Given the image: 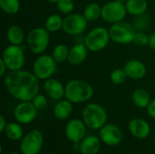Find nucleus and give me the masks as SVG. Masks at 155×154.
I'll list each match as a JSON object with an SVG mask.
<instances>
[{
	"mask_svg": "<svg viewBox=\"0 0 155 154\" xmlns=\"http://www.w3.org/2000/svg\"><path fill=\"white\" fill-rule=\"evenodd\" d=\"M4 84L6 91L21 102H30L39 92V79L33 73L22 69L6 74Z\"/></svg>",
	"mask_w": 155,
	"mask_h": 154,
	"instance_id": "nucleus-1",
	"label": "nucleus"
},
{
	"mask_svg": "<svg viewBox=\"0 0 155 154\" xmlns=\"http://www.w3.org/2000/svg\"><path fill=\"white\" fill-rule=\"evenodd\" d=\"M94 89L90 84L84 80L74 79L65 85V98L73 103H84L92 98Z\"/></svg>",
	"mask_w": 155,
	"mask_h": 154,
	"instance_id": "nucleus-2",
	"label": "nucleus"
},
{
	"mask_svg": "<svg viewBox=\"0 0 155 154\" xmlns=\"http://www.w3.org/2000/svg\"><path fill=\"white\" fill-rule=\"evenodd\" d=\"M83 119L87 127L97 130L105 124L107 114L105 110L100 104L89 103L84 109Z\"/></svg>",
	"mask_w": 155,
	"mask_h": 154,
	"instance_id": "nucleus-3",
	"label": "nucleus"
},
{
	"mask_svg": "<svg viewBox=\"0 0 155 154\" xmlns=\"http://www.w3.org/2000/svg\"><path fill=\"white\" fill-rule=\"evenodd\" d=\"M49 31L44 27H35L30 30L27 34V45L29 50L35 54H43L50 42Z\"/></svg>",
	"mask_w": 155,
	"mask_h": 154,
	"instance_id": "nucleus-4",
	"label": "nucleus"
},
{
	"mask_svg": "<svg viewBox=\"0 0 155 154\" xmlns=\"http://www.w3.org/2000/svg\"><path fill=\"white\" fill-rule=\"evenodd\" d=\"M135 33L136 30L134 25L124 21L112 24L109 28L111 40L120 44H127L133 43Z\"/></svg>",
	"mask_w": 155,
	"mask_h": 154,
	"instance_id": "nucleus-5",
	"label": "nucleus"
},
{
	"mask_svg": "<svg viewBox=\"0 0 155 154\" xmlns=\"http://www.w3.org/2000/svg\"><path fill=\"white\" fill-rule=\"evenodd\" d=\"M109 30L104 27L97 26L93 28L84 38V44L89 51L99 52L104 49L110 40Z\"/></svg>",
	"mask_w": 155,
	"mask_h": 154,
	"instance_id": "nucleus-6",
	"label": "nucleus"
},
{
	"mask_svg": "<svg viewBox=\"0 0 155 154\" xmlns=\"http://www.w3.org/2000/svg\"><path fill=\"white\" fill-rule=\"evenodd\" d=\"M56 61L53 56L48 54H42L34 62L33 74L39 80H47L56 71Z\"/></svg>",
	"mask_w": 155,
	"mask_h": 154,
	"instance_id": "nucleus-7",
	"label": "nucleus"
},
{
	"mask_svg": "<svg viewBox=\"0 0 155 154\" xmlns=\"http://www.w3.org/2000/svg\"><path fill=\"white\" fill-rule=\"evenodd\" d=\"M2 59L9 71L21 70L25 64V54L20 45L10 44L6 46L3 51Z\"/></svg>",
	"mask_w": 155,
	"mask_h": 154,
	"instance_id": "nucleus-8",
	"label": "nucleus"
},
{
	"mask_svg": "<svg viewBox=\"0 0 155 154\" xmlns=\"http://www.w3.org/2000/svg\"><path fill=\"white\" fill-rule=\"evenodd\" d=\"M127 13L125 5L118 2L117 0H113L102 7L101 17L107 23L114 24L120 21H123Z\"/></svg>",
	"mask_w": 155,
	"mask_h": 154,
	"instance_id": "nucleus-9",
	"label": "nucleus"
},
{
	"mask_svg": "<svg viewBox=\"0 0 155 154\" xmlns=\"http://www.w3.org/2000/svg\"><path fill=\"white\" fill-rule=\"evenodd\" d=\"M88 21L84 15L71 13L63 20V30L69 35H80L87 28Z\"/></svg>",
	"mask_w": 155,
	"mask_h": 154,
	"instance_id": "nucleus-10",
	"label": "nucleus"
},
{
	"mask_svg": "<svg viewBox=\"0 0 155 154\" xmlns=\"http://www.w3.org/2000/svg\"><path fill=\"white\" fill-rule=\"evenodd\" d=\"M43 146V134L37 130L29 132L22 140L20 144L24 154H37Z\"/></svg>",
	"mask_w": 155,
	"mask_h": 154,
	"instance_id": "nucleus-11",
	"label": "nucleus"
},
{
	"mask_svg": "<svg viewBox=\"0 0 155 154\" xmlns=\"http://www.w3.org/2000/svg\"><path fill=\"white\" fill-rule=\"evenodd\" d=\"M37 109L35 107L33 103L30 102H22L15 109L14 115L15 120L24 124L32 123L36 117Z\"/></svg>",
	"mask_w": 155,
	"mask_h": 154,
	"instance_id": "nucleus-12",
	"label": "nucleus"
},
{
	"mask_svg": "<svg viewBox=\"0 0 155 154\" xmlns=\"http://www.w3.org/2000/svg\"><path fill=\"white\" fill-rule=\"evenodd\" d=\"M102 141L107 145H117L122 142V131L114 124H106L102 127L100 132Z\"/></svg>",
	"mask_w": 155,
	"mask_h": 154,
	"instance_id": "nucleus-13",
	"label": "nucleus"
},
{
	"mask_svg": "<svg viewBox=\"0 0 155 154\" xmlns=\"http://www.w3.org/2000/svg\"><path fill=\"white\" fill-rule=\"evenodd\" d=\"M65 134L70 141L80 142L85 134V123L77 119L70 121L65 127Z\"/></svg>",
	"mask_w": 155,
	"mask_h": 154,
	"instance_id": "nucleus-14",
	"label": "nucleus"
},
{
	"mask_svg": "<svg viewBox=\"0 0 155 154\" xmlns=\"http://www.w3.org/2000/svg\"><path fill=\"white\" fill-rule=\"evenodd\" d=\"M124 70L125 71L127 76L133 80H139L143 78L147 72L145 64L142 61L136 59L127 61L124 66Z\"/></svg>",
	"mask_w": 155,
	"mask_h": 154,
	"instance_id": "nucleus-15",
	"label": "nucleus"
},
{
	"mask_svg": "<svg viewBox=\"0 0 155 154\" xmlns=\"http://www.w3.org/2000/svg\"><path fill=\"white\" fill-rule=\"evenodd\" d=\"M44 90L45 93L54 100H60L65 94V87L56 79L49 78L45 81Z\"/></svg>",
	"mask_w": 155,
	"mask_h": 154,
	"instance_id": "nucleus-16",
	"label": "nucleus"
},
{
	"mask_svg": "<svg viewBox=\"0 0 155 154\" xmlns=\"http://www.w3.org/2000/svg\"><path fill=\"white\" fill-rule=\"evenodd\" d=\"M88 48L84 44H77L69 49V54L67 61L73 65H78L82 64L87 57Z\"/></svg>",
	"mask_w": 155,
	"mask_h": 154,
	"instance_id": "nucleus-17",
	"label": "nucleus"
},
{
	"mask_svg": "<svg viewBox=\"0 0 155 154\" xmlns=\"http://www.w3.org/2000/svg\"><path fill=\"white\" fill-rule=\"evenodd\" d=\"M129 130L134 137L139 139H143L150 133V126L148 123L140 118L133 119L129 123Z\"/></svg>",
	"mask_w": 155,
	"mask_h": 154,
	"instance_id": "nucleus-18",
	"label": "nucleus"
},
{
	"mask_svg": "<svg viewBox=\"0 0 155 154\" xmlns=\"http://www.w3.org/2000/svg\"><path fill=\"white\" fill-rule=\"evenodd\" d=\"M73 103H71L70 101L64 100V101H60L54 109V116L59 119V120H65L68 117H70V115L73 113Z\"/></svg>",
	"mask_w": 155,
	"mask_h": 154,
	"instance_id": "nucleus-19",
	"label": "nucleus"
},
{
	"mask_svg": "<svg viewBox=\"0 0 155 154\" xmlns=\"http://www.w3.org/2000/svg\"><path fill=\"white\" fill-rule=\"evenodd\" d=\"M101 148V143L97 137L89 136L85 138L81 145L80 149L83 154H96Z\"/></svg>",
	"mask_w": 155,
	"mask_h": 154,
	"instance_id": "nucleus-20",
	"label": "nucleus"
},
{
	"mask_svg": "<svg viewBox=\"0 0 155 154\" xmlns=\"http://www.w3.org/2000/svg\"><path fill=\"white\" fill-rule=\"evenodd\" d=\"M125 7L129 14L137 16L145 14L148 4L146 0H128L125 3Z\"/></svg>",
	"mask_w": 155,
	"mask_h": 154,
	"instance_id": "nucleus-21",
	"label": "nucleus"
},
{
	"mask_svg": "<svg viewBox=\"0 0 155 154\" xmlns=\"http://www.w3.org/2000/svg\"><path fill=\"white\" fill-rule=\"evenodd\" d=\"M134 103L139 108H146L151 103V97L149 93L144 89H136L132 96Z\"/></svg>",
	"mask_w": 155,
	"mask_h": 154,
	"instance_id": "nucleus-22",
	"label": "nucleus"
},
{
	"mask_svg": "<svg viewBox=\"0 0 155 154\" xmlns=\"http://www.w3.org/2000/svg\"><path fill=\"white\" fill-rule=\"evenodd\" d=\"M7 39L11 44H15V45H20L24 39H25V34L23 29L19 25H11L7 29L6 33Z\"/></svg>",
	"mask_w": 155,
	"mask_h": 154,
	"instance_id": "nucleus-23",
	"label": "nucleus"
},
{
	"mask_svg": "<svg viewBox=\"0 0 155 154\" xmlns=\"http://www.w3.org/2000/svg\"><path fill=\"white\" fill-rule=\"evenodd\" d=\"M101 14L102 7L96 3H90L85 6L83 15L88 22H94L101 17Z\"/></svg>",
	"mask_w": 155,
	"mask_h": 154,
	"instance_id": "nucleus-24",
	"label": "nucleus"
},
{
	"mask_svg": "<svg viewBox=\"0 0 155 154\" xmlns=\"http://www.w3.org/2000/svg\"><path fill=\"white\" fill-rule=\"evenodd\" d=\"M63 20L64 19L57 14L51 15L45 20V28L51 33L56 32L63 28Z\"/></svg>",
	"mask_w": 155,
	"mask_h": 154,
	"instance_id": "nucleus-25",
	"label": "nucleus"
},
{
	"mask_svg": "<svg viewBox=\"0 0 155 154\" xmlns=\"http://www.w3.org/2000/svg\"><path fill=\"white\" fill-rule=\"evenodd\" d=\"M1 9L7 15H15L20 9L19 0H0Z\"/></svg>",
	"mask_w": 155,
	"mask_h": 154,
	"instance_id": "nucleus-26",
	"label": "nucleus"
},
{
	"mask_svg": "<svg viewBox=\"0 0 155 154\" xmlns=\"http://www.w3.org/2000/svg\"><path fill=\"white\" fill-rule=\"evenodd\" d=\"M68 54H69V49L64 44H57L54 48L52 53V56L56 61V63H63L65 60H67Z\"/></svg>",
	"mask_w": 155,
	"mask_h": 154,
	"instance_id": "nucleus-27",
	"label": "nucleus"
},
{
	"mask_svg": "<svg viewBox=\"0 0 155 154\" xmlns=\"http://www.w3.org/2000/svg\"><path fill=\"white\" fill-rule=\"evenodd\" d=\"M5 134L11 140H19L22 138L23 130L20 125L16 123H9L5 127Z\"/></svg>",
	"mask_w": 155,
	"mask_h": 154,
	"instance_id": "nucleus-28",
	"label": "nucleus"
},
{
	"mask_svg": "<svg viewBox=\"0 0 155 154\" xmlns=\"http://www.w3.org/2000/svg\"><path fill=\"white\" fill-rule=\"evenodd\" d=\"M127 77L128 76H127L125 71L124 69H120V68L114 70L111 73V75H110L111 82L113 84H124L126 81Z\"/></svg>",
	"mask_w": 155,
	"mask_h": 154,
	"instance_id": "nucleus-29",
	"label": "nucleus"
},
{
	"mask_svg": "<svg viewBox=\"0 0 155 154\" xmlns=\"http://www.w3.org/2000/svg\"><path fill=\"white\" fill-rule=\"evenodd\" d=\"M149 22V17L145 14L137 15L134 21V27L136 31H144L148 27Z\"/></svg>",
	"mask_w": 155,
	"mask_h": 154,
	"instance_id": "nucleus-30",
	"label": "nucleus"
},
{
	"mask_svg": "<svg viewBox=\"0 0 155 154\" xmlns=\"http://www.w3.org/2000/svg\"><path fill=\"white\" fill-rule=\"evenodd\" d=\"M57 9L60 13L64 15H69L74 10V1L73 0H59L56 3Z\"/></svg>",
	"mask_w": 155,
	"mask_h": 154,
	"instance_id": "nucleus-31",
	"label": "nucleus"
},
{
	"mask_svg": "<svg viewBox=\"0 0 155 154\" xmlns=\"http://www.w3.org/2000/svg\"><path fill=\"white\" fill-rule=\"evenodd\" d=\"M133 43L138 46L149 45V35H147L143 31H136Z\"/></svg>",
	"mask_w": 155,
	"mask_h": 154,
	"instance_id": "nucleus-32",
	"label": "nucleus"
},
{
	"mask_svg": "<svg viewBox=\"0 0 155 154\" xmlns=\"http://www.w3.org/2000/svg\"><path fill=\"white\" fill-rule=\"evenodd\" d=\"M32 101L33 104L37 110H43L47 106V100L43 94H37Z\"/></svg>",
	"mask_w": 155,
	"mask_h": 154,
	"instance_id": "nucleus-33",
	"label": "nucleus"
},
{
	"mask_svg": "<svg viewBox=\"0 0 155 154\" xmlns=\"http://www.w3.org/2000/svg\"><path fill=\"white\" fill-rule=\"evenodd\" d=\"M148 109V113L151 117L154 118L155 119V99H153V101H151L150 104L147 107Z\"/></svg>",
	"mask_w": 155,
	"mask_h": 154,
	"instance_id": "nucleus-34",
	"label": "nucleus"
},
{
	"mask_svg": "<svg viewBox=\"0 0 155 154\" xmlns=\"http://www.w3.org/2000/svg\"><path fill=\"white\" fill-rule=\"evenodd\" d=\"M149 46L150 48L155 52V33H153L149 35Z\"/></svg>",
	"mask_w": 155,
	"mask_h": 154,
	"instance_id": "nucleus-35",
	"label": "nucleus"
},
{
	"mask_svg": "<svg viewBox=\"0 0 155 154\" xmlns=\"http://www.w3.org/2000/svg\"><path fill=\"white\" fill-rule=\"evenodd\" d=\"M6 70H8L7 67H6V64H5V62H4L3 59L1 58V59H0V75H1V76L5 75Z\"/></svg>",
	"mask_w": 155,
	"mask_h": 154,
	"instance_id": "nucleus-36",
	"label": "nucleus"
},
{
	"mask_svg": "<svg viewBox=\"0 0 155 154\" xmlns=\"http://www.w3.org/2000/svg\"><path fill=\"white\" fill-rule=\"evenodd\" d=\"M6 124H5V120L3 115L0 116V132H4L5 130Z\"/></svg>",
	"mask_w": 155,
	"mask_h": 154,
	"instance_id": "nucleus-37",
	"label": "nucleus"
},
{
	"mask_svg": "<svg viewBox=\"0 0 155 154\" xmlns=\"http://www.w3.org/2000/svg\"><path fill=\"white\" fill-rule=\"evenodd\" d=\"M46 1H48V2H50V3H54V4H56L59 0H46Z\"/></svg>",
	"mask_w": 155,
	"mask_h": 154,
	"instance_id": "nucleus-38",
	"label": "nucleus"
},
{
	"mask_svg": "<svg viewBox=\"0 0 155 154\" xmlns=\"http://www.w3.org/2000/svg\"><path fill=\"white\" fill-rule=\"evenodd\" d=\"M117 1H118V2H121V3H123V4H124V5H125V3H126L128 0H117Z\"/></svg>",
	"mask_w": 155,
	"mask_h": 154,
	"instance_id": "nucleus-39",
	"label": "nucleus"
},
{
	"mask_svg": "<svg viewBox=\"0 0 155 154\" xmlns=\"http://www.w3.org/2000/svg\"><path fill=\"white\" fill-rule=\"evenodd\" d=\"M10 154H18V153H15V152H13V153H10Z\"/></svg>",
	"mask_w": 155,
	"mask_h": 154,
	"instance_id": "nucleus-40",
	"label": "nucleus"
},
{
	"mask_svg": "<svg viewBox=\"0 0 155 154\" xmlns=\"http://www.w3.org/2000/svg\"><path fill=\"white\" fill-rule=\"evenodd\" d=\"M154 143H155V139H154Z\"/></svg>",
	"mask_w": 155,
	"mask_h": 154,
	"instance_id": "nucleus-41",
	"label": "nucleus"
}]
</instances>
